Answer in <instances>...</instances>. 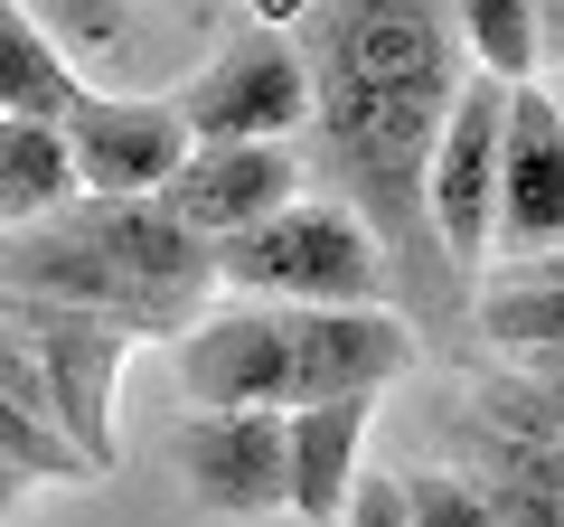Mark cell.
<instances>
[{"label": "cell", "instance_id": "5", "mask_svg": "<svg viewBox=\"0 0 564 527\" xmlns=\"http://www.w3.org/2000/svg\"><path fill=\"white\" fill-rule=\"evenodd\" d=\"M180 122H188V142H292V132H311V76H302L292 29H245V39H226L188 76Z\"/></svg>", "mask_w": 564, "mask_h": 527}, {"label": "cell", "instance_id": "21", "mask_svg": "<svg viewBox=\"0 0 564 527\" xmlns=\"http://www.w3.org/2000/svg\"><path fill=\"white\" fill-rule=\"evenodd\" d=\"M395 499H404V518H414V527H499L443 462H404L395 471Z\"/></svg>", "mask_w": 564, "mask_h": 527}, {"label": "cell", "instance_id": "23", "mask_svg": "<svg viewBox=\"0 0 564 527\" xmlns=\"http://www.w3.org/2000/svg\"><path fill=\"white\" fill-rule=\"evenodd\" d=\"M527 20H536V66L564 76V0H527Z\"/></svg>", "mask_w": 564, "mask_h": 527}, {"label": "cell", "instance_id": "10", "mask_svg": "<svg viewBox=\"0 0 564 527\" xmlns=\"http://www.w3.org/2000/svg\"><path fill=\"white\" fill-rule=\"evenodd\" d=\"M302 189H311V170H302L292 142H198L170 170L161 217L188 226L198 245H226V236H245V226H263L273 207H292Z\"/></svg>", "mask_w": 564, "mask_h": 527}, {"label": "cell", "instance_id": "27", "mask_svg": "<svg viewBox=\"0 0 564 527\" xmlns=\"http://www.w3.org/2000/svg\"><path fill=\"white\" fill-rule=\"evenodd\" d=\"M527 273H536V283H555V292H564V245H555V255H536V264H527Z\"/></svg>", "mask_w": 564, "mask_h": 527}, {"label": "cell", "instance_id": "3", "mask_svg": "<svg viewBox=\"0 0 564 527\" xmlns=\"http://www.w3.org/2000/svg\"><path fill=\"white\" fill-rule=\"evenodd\" d=\"M217 255V292L245 302H292V311H395V273H386L377 236L348 217L339 198H292L263 226L207 245Z\"/></svg>", "mask_w": 564, "mask_h": 527}, {"label": "cell", "instance_id": "13", "mask_svg": "<svg viewBox=\"0 0 564 527\" xmlns=\"http://www.w3.org/2000/svg\"><path fill=\"white\" fill-rule=\"evenodd\" d=\"M443 471L489 508L499 527H564V443H527V433H489L480 415H443Z\"/></svg>", "mask_w": 564, "mask_h": 527}, {"label": "cell", "instance_id": "19", "mask_svg": "<svg viewBox=\"0 0 564 527\" xmlns=\"http://www.w3.org/2000/svg\"><path fill=\"white\" fill-rule=\"evenodd\" d=\"M10 10H29L66 47V66H122L132 57V10L122 0H10Z\"/></svg>", "mask_w": 564, "mask_h": 527}, {"label": "cell", "instance_id": "1", "mask_svg": "<svg viewBox=\"0 0 564 527\" xmlns=\"http://www.w3.org/2000/svg\"><path fill=\"white\" fill-rule=\"evenodd\" d=\"M311 76V161L329 198L377 236L386 273H395V311L452 321L462 283H452L433 217H423V170L443 142V114L462 95L470 57L443 0H321L292 20Z\"/></svg>", "mask_w": 564, "mask_h": 527}, {"label": "cell", "instance_id": "22", "mask_svg": "<svg viewBox=\"0 0 564 527\" xmlns=\"http://www.w3.org/2000/svg\"><path fill=\"white\" fill-rule=\"evenodd\" d=\"M339 527H414V518H404V499H395V471H358Z\"/></svg>", "mask_w": 564, "mask_h": 527}, {"label": "cell", "instance_id": "9", "mask_svg": "<svg viewBox=\"0 0 564 527\" xmlns=\"http://www.w3.org/2000/svg\"><path fill=\"white\" fill-rule=\"evenodd\" d=\"M180 377L198 415H282L292 406V311L236 302L180 330Z\"/></svg>", "mask_w": 564, "mask_h": 527}, {"label": "cell", "instance_id": "25", "mask_svg": "<svg viewBox=\"0 0 564 527\" xmlns=\"http://www.w3.org/2000/svg\"><path fill=\"white\" fill-rule=\"evenodd\" d=\"M151 10H161V20H180V29H207L226 0H151Z\"/></svg>", "mask_w": 564, "mask_h": 527}, {"label": "cell", "instance_id": "18", "mask_svg": "<svg viewBox=\"0 0 564 527\" xmlns=\"http://www.w3.org/2000/svg\"><path fill=\"white\" fill-rule=\"evenodd\" d=\"M443 10H452V29H462L470 76L536 85V20H527V0H443Z\"/></svg>", "mask_w": 564, "mask_h": 527}, {"label": "cell", "instance_id": "11", "mask_svg": "<svg viewBox=\"0 0 564 527\" xmlns=\"http://www.w3.org/2000/svg\"><path fill=\"white\" fill-rule=\"evenodd\" d=\"M489 245L518 264L564 245V114L545 85H508L499 114V207H489Z\"/></svg>", "mask_w": 564, "mask_h": 527}, {"label": "cell", "instance_id": "15", "mask_svg": "<svg viewBox=\"0 0 564 527\" xmlns=\"http://www.w3.org/2000/svg\"><path fill=\"white\" fill-rule=\"evenodd\" d=\"M462 415L489 433H527V443H564V348H527V358H489L462 386Z\"/></svg>", "mask_w": 564, "mask_h": 527}, {"label": "cell", "instance_id": "8", "mask_svg": "<svg viewBox=\"0 0 564 527\" xmlns=\"http://www.w3.org/2000/svg\"><path fill=\"white\" fill-rule=\"evenodd\" d=\"M414 367H423V330L404 311H292V406H348V396L377 406Z\"/></svg>", "mask_w": 564, "mask_h": 527}, {"label": "cell", "instance_id": "4", "mask_svg": "<svg viewBox=\"0 0 564 527\" xmlns=\"http://www.w3.org/2000/svg\"><path fill=\"white\" fill-rule=\"evenodd\" d=\"M0 340L20 348L29 367L47 377V415L57 433L85 452V471H113L122 443H113V377H122V330L95 321V311H66V302H29V292H0Z\"/></svg>", "mask_w": 564, "mask_h": 527}, {"label": "cell", "instance_id": "16", "mask_svg": "<svg viewBox=\"0 0 564 527\" xmlns=\"http://www.w3.org/2000/svg\"><path fill=\"white\" fill-rule=\"evenodd\" d=\"M57 207H76L66 132H57V122H29V114H0V236L57 217Z\"/></svg>", "mask_w": 564, "mask_h": 527}, {"label": "cell", "instance_id": "24", "mask_svg": "<svg viewBox=\"0 0 564 527\" xmlns=\"http://www.w3.org/2000/svg\"><path fill=\"white\" fill-rule=\"evenodd\" d=\"M245 10H254V29H292L302 10H321V0H245Z\"/></svg>", "mask_w": 564, "mask_h": 527}, {"label": "cell", "instance_id": "17", "mask_svg": "<svg viewBox=\"0 0 564 527\" xmlns=\"http://www.w3.org/2000/svg\"><path fill=\"white\" fill-rule=\"evenodd\" d=\"M85 95V76L66 66V47L47 39L29 10L0 0V114H29V122H66V104Z\"/></svg>", "mask_w": 564, "mask_h": 527}, {"label": "cell", "instance_id": "6", "mask_svg": "<svg viewBox=\"0 0 564 527\" xmlns=\"http://www.w3.org/2000/svg\"><path fill=\"white\" fill-rule=\"evenodd\" d=\"M499 114H508V85L499 76H462V95H452V114H443V142H433V170H423V217H433V245H443L452 283H470L489 264Z\"/></svg>", "mask_w": 564, "mask_h": 527}, {"label": "cell", "instance_id": "14", "mask_svg": "<svg viewBox=\"0 0 564 527\" xmlns=\"http://www.w3.org/2000/svg\"><path fill=\"white\" fill-rule=\"evenodd\" d=\"M367 415L377 406H292L282 415V471H292V490H282V508L311 527H339L348 490H358L367 471Z\"/></svg>", "mask_w": 564, "mask_h": 527}, {"label": "cell", "instance_id": "28", "mask_svg": "<svg viewBox=\"0 0 564 527\" xmlns=\"http://www.w3.org/2000/svg\"><path fill=\"white\" fill-rule=\"evenodd\" d=\"M555 114H564V95H555Z\"/></svg>", "mask_w": 564, "mask_h": 527}, {"label": "cell", "instance_id": "12", "mask_svg": "<svg viewBox=\"0 0 564 527\" xmlns=\"http://www.w3.org/2000/svg\"><path fill=\"white\" fill-rule=\"evenodd\" d=\"M180 481L217 518H273L292 471H282V415H188L180 424Z\"/></svg>", "mask_w": 564, "mask_h": 527}, {"label": "cell", "instance_id": "26", "mask_svg": "<svg viewBox=\"0 0 564 527\" xmlns=\"http://www.w3.org/2000/svg\"><path fill=\"white\" fill-rule=\"evenodd\" d=\"M29 499V481H20V471H10V462H0V518H10V508H20Z\"/></svg>", "mask_w": 564, "mask_h": 527}, {"label": "cell", "instance_id": "20", "mask_svg": "<svg viewBox=\"0 0 564 527\" xmlns=\"http://www.w3.org/2000/svg\"><path fill=\"white\" fill-rule=\"evenodd\" d=\"M0 462L20 471V481H95V471H85V452L66 443L57 424H39L29 406H10V396H0Z\"/></svg>", "mask_w": 564, "mask_h": 527}, {"label": "cell", "instance_id": "2", "mask_svg": "<svg viewBox=\"0 0 564 527\" xmlns=\"http://www.w3.org/2000/svg\"><path fill=\"white\" fill-rule=\"evenodd\" d=\"M0 292L95 311L122 340H180L217 292V255L170 226L161 198H76L0 236Z\"/></svg>", "mask_w": 564, "mask_h": 527}, {"label": "cell", "instance_id": "7", "mask_svg": "<svg viewBox=\"0 0 564 527\" xmlns=\"http://www.w3.org/2000/svg\"><path fill=\"white\" fill-rule=\"evenodd\" d=\"M57 132L76 161V198H161L170 170L198 151L180 122V95H95L85 85Z\"/></svg>", "mask_w": 564, "mask_h": 527}, {"label": "cell", "instance_id": "29", "mask_svg": "<svg viewBox=\"0 0 564 527\" xmlns=\"http://www.w3.org/2000/svg\"><path fill=\"white\" fill-rule=\"evenodd\" d=\"M555 85H564V76H555Z\"/></svg>", "mask_w": 564, "mask_h": 527}]
</instances>
